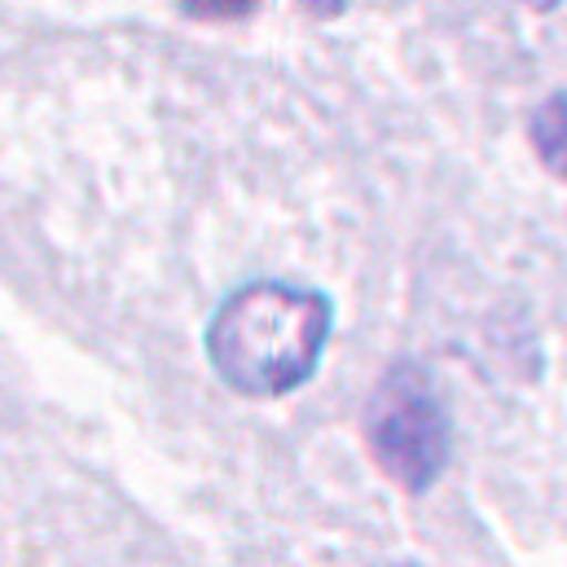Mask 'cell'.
Returning a JSON list of instances; mask_svg holds the SVG:
<instances>
[{
  "label": "cell",
  "instance_id": "obj_6",
  "mask_svg": "<svg viewBox=\"0 0 567 567\" xmlns=\"http://www.w3.org/2000/svg\"><path fill=\"white\" fill-rule=\"evenodd\" d=\"M519 4H528V9H542V13H546V9H555L559 0H519Z\"/></svg>",
  "mask_w": 567,
  "mask_h": 567
},
{
  "label": "cell",
  "instance_id": "obj_1",
  "mask_svg": "<svg viewBox=\"0 0 567 567\" xmlns=\"http://www.w3.org/2000/svg\"><path fill=\"white\" fill-rule=\"evenodd\" d=\"M330 339V299L290 282L238 286L207 326V357L225 388L274 401L312 379Z\"/></svg>",
  "mask_w": 567,
  "mask_h": 567
},
{
  "label": "cell",
  "instance_id": "obj_2",
  "mask_svg": "<svg viewBox=\"0 0 567 567\" xmlns=\"http://www.w3.org/2000/svg\"><path fill=\"white\" fill-rule=\"evenodd\" d=\"M365 431L379 466L410 493H423L449 457V426L431 396L426 374L414 361L388 370V379L370 401Z\"/></svg>",
  "mask_w": 567,
  "mask_h": 567
},
{
  "label": "cell",
  "instance_id": "obj_5",
  "mask_svg": "<svg viewBox=\"0 0 567 567\" xmlns=\"http://www.w3.org/2000/svg\"><path fill=\"white\" fill-rule=\"evenodd\" d=\"M343 4H348V0H303V9H308L312 18H334Z\"/></svg>",
  "mask_w": 567,
  "mask_h": 567
},
{
  "label": "cell",
  "instance_id": "obj_4",
  "mask_svg": "<svg viewBox=\"0 0 567 567\" xmlns=\"http://www.w3.org/2000/svg\"><path fill=\"white\" fill-rule=\"evenodd\" d=\"M181 9L189 18H203V22H238V18L256 13L260 0H181Z\"/></svg>",
  "mask_w": 567,
  "mask_h": 567
},
{
  "label": "cell",
  "instance_id": "obj_3",
  "mask_svg": "<svg viewBox=\"0 0 567 567\" xmlns=\"http://www.w3.org/2000/svg\"><path fill=\"white\" fill-rule=\"evenodd\" d=\"M528 137H533L537 158L546 163V172L567 181V93H555L537 106V115L528 124Z\"/></svg>",
  "mask_w": 567,
  "mask_h": 567
}]
</instances>
